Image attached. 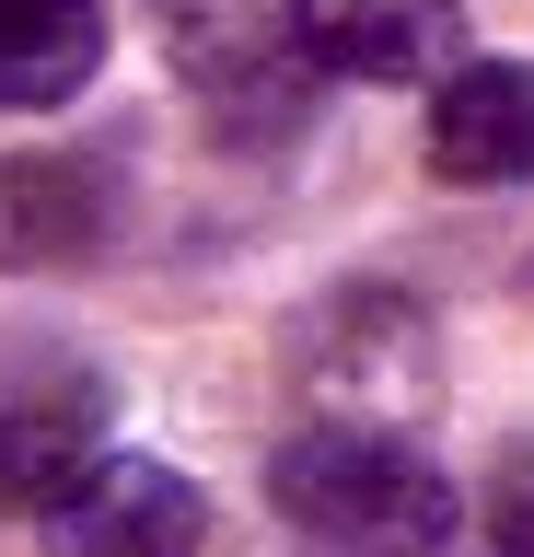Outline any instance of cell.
Returning a JSON list of instances; mask_svg holds the SVG:
<instances>
[{"label": "cell", "instance_id": "cell-1", "mask_svg": "<svg viewBox=\"0 0 534 557\" xmlns=\"http://www.w3.org/2000/svg\"><path fill=\"white\" fill-rule=\"evenodd\" d=\"M268 499L337 557H442L454 522H464L454 476H442L407 430H360V418L290 430V442L268 453Z\"/></svg>", "mask_w": 534, "mask_h": 557}, {"label": "cell", "instance_id": "cell-2", "mask_svg": "<svg viewBox=\"0 0 534 557\" xmlns=\"http://www.w3.org/2000/svg\"><path fill=\"white\" fill-rule=\"evenodd\" d=\"M163 47L221 128H302L325 82V0H163Z\"/></svg>", "mask_w": 534, "mask_h": 557}, {"label": "cell", "instance_id": "cell-3", "mask_svg": "<svg viewBox=\"0 0 534 557\" xmlns=\"http://www.w3.org/2000/svg\"><path fill=\"white\" fill-rule=\"evenodd\" d=\"M290 372L314 395L325 418H360V430H395V418H419L442 395V337H430V313L384 278H349L337 302L302 313V337H290Z\"/></svg>", "mask_w": 534, "mask_h": 557}, {"label": "cell", "instance_id": "cell-4", "mask_svg": "<svg viewBox=\"0 0 534 557\" xmlns=\"http://www.w3.org/2000/svg\"><path fill=\"white\" fill-rule=\"evenodd\" d=\"M198 546H210V499L163 453H105L47 511V557H198Z\"/></svg>", "mask_w": 534, "mask_h": 557}, {"label": "cell", "instance_id": "cell-5", "mask_svg": "<svg viewBox=\"0 0 534 557\" xmlns=\"http://www.w3.org/2000/svg\"><path fill=\"white\" fill-rule=\"evenodd\" d=\"M105 430H116V395L94 372H71V383H24L12 407H0V511H59L94 465H105Z\"/></svg>", "mask_w": 534, "mask_h": 557}, {"label": "cell", "instance_id": "cell-6", "mask_svg": "<svg viewBox=\"0 0 534 557\" xmlns=\"http://www.w3.org/2000/svg\"><path fill=\"white\" fill-rule=\"evenodd\" d=\"M430 174L534 186V59H464L454 82H430Z\"/></svg>", "mask_w": 534, "mask_h": 557}, {"label": "cell", "instance_id": "cell-7", "mask_svg": "<svg viewBox=\"0 0 534 557\" xmlns=\"http://www.w3.org/2000/svg\"><path fill=\"white\" fill-rule=\"evenodd\" d=\"M116 233V174L94 151H0V268H82Z\"/></svg>", "mask_w": 534, "mask_h": 557}, {"label": "cell", "instance_id": "cell-8", "mask_svg": "<svg viewBox=\"0 0 534 557\" xmlns=\"http://www.w3.org/2000/svg\"><path fill=\"white\" fill-rule=\"evenodd\" d=\"M325 70L337 82H454L464 70V0H325Z\"/></svg>", "mask_w": 534, "mask_h": 557}, {"label": "cell", "instance_id": "cell-9", "mask_svg": "<svg viewBox=\"0 0 534 557\" xmlns=\"http://www.w3.org/2000/svg\"><path fill=\"white\" fill-rule=\"evenodd\" d=\"M105 70V0H0V116H47Z\"/></svg>", "mask_w": 534, "mask_h": 557}, {"label": "cell", "instance_id": "cell-10", "mask_svg": "<svg viewBox=\"0 0 534 557\" xmlns=\"http://www.w3.org/2000/svg\"><path fill=\"white\" fill-rule=\"evenodd\" d=\"M488 546L499 557H534V442L488 476Z\"/></svg>", "mask_w": 534, "mask_h": 557}]
</instances>
